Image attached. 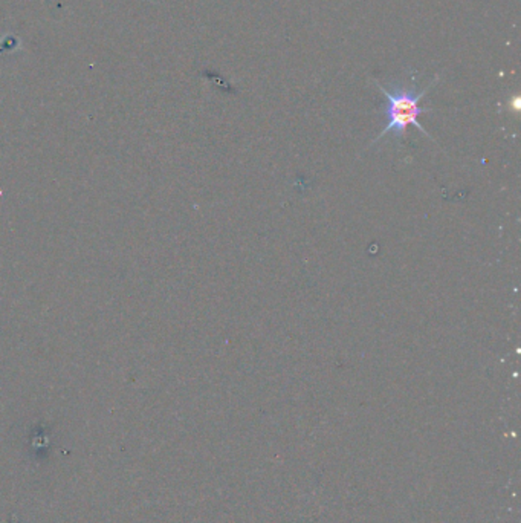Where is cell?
<instances>
[{
	"label": "cell",
	"instance_id": "6da1fadb",
	"mask_svg": "<svg viewBox=\"0 0 521 523\" xmlns=\"http://www.w3.org/2000/svg\"><path fill=\"white\" fill-rule=\"evenodd\" d=\"M437 81V77L434 79L428 87L425 89L416 92L413 87H404V86H395L393 89H387L383 84H379L378 81L376 86L379 87V91L383 92L384 98H385V106H384V115H385V126L383 129V132L376 136V139H373L370 146L376 144L378 141H381L387 134H393L395 138H404L407 129L410 126L418 127L423 135H427L433 143H436L431 138V135L427 132L423 126L419 123V116L427 112V109H423L420 106L422 98L427 95V92L431 89L433 84Z\"/></svg>",
	"mask_w": 521,
	"mask_h": 523
}]
</instances>
